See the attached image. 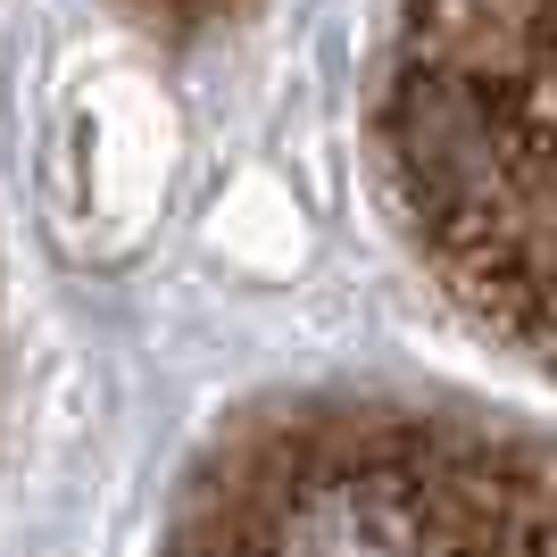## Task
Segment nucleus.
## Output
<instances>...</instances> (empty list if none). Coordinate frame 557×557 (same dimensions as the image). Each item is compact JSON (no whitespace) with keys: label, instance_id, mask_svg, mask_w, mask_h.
Segmentation results:
<instances>
[{"label":"nucleus","instance_id":"f257e3e1","mask_svg":"<svg viewBox=\"0 0 557 557\" xmlns=\"http://www.w3.org/2000/svg\"><path fill=\"white\" fill-rule=\"evenodd\" d=\"M374 150L433 283L557 383V0H383Z\"/></svg>","mask_w":557,"mask_h":557},{"label":"nucleus","instance_id":"f03ea898","mask_svg":"<svg viewBox=\"0 0 557 557\" xmlns=\"http://www.w3.org/2000/svg\"><path fill=\"white\" fill-rule=\"evenodd\" d=\"M200 557H557V449L399 408L317 417L233 466Z\"/></svg>","mask_w":557,"mask_h":557},{"label":"nucleus","instance_id":"7ed1b4c3","mask_svg":"<svg viewBox=\"0 0 557 557\" xmlns=\"http://www.w3.org/2000/svg\"><path fill=\"white\" fill-rule=\"evenodd\" d=\"M200 9H209V17L225 25V17H242V9H250V0H200Z\"/></svg>","mask_w":557,"mask_h":557}]
</instances>
